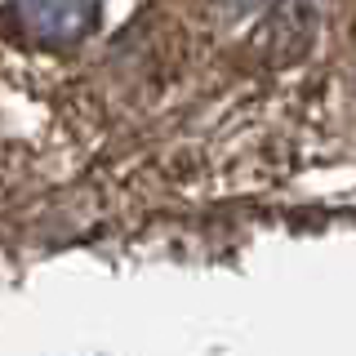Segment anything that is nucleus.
<instances>
[{"label":"nucleus","instance_id":"f257e3e1","mask_svg":"<svg viewBox=\"0 0 356 356\" xmlns=\"http://www.w3.org/2000/svg\"><path fill=\"white\" fill-rule=\"evenodd\" d=\"M103 9L89 0H36V5H9L5 18L14 22L22 36L40 40V44H72L81 40L89 27L98 22Z\"/></svg>","mask_w":356,"mask_h":356}]
</instances>
